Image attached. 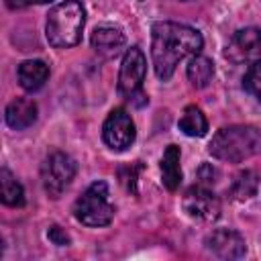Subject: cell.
Segmentation results:
<instances>
[{"instance_id": "6da1fadb", "label": "cell", "mask_w": 261, "mask_h": 261, "mask_svg": "<svg viewBox=\"0 0 261 261\" xmlns=\"http://www.w3.org/2000/svg\"><path fill=\"white\" fill-rule=\"evenodd\" d=\"M202 45V35L188 24L171 20L155 22L151 27V59L157 77L167 82L173 75L177 63L190 55H198Z\"/></svg>"}, {"instance_id": "277c9868", "label": "cell", "mask_w": 261, "mask_h": 261, "mask_svg": "<svg viewBox=\"0 0 261 261\" xmlns=\"http://www.w3.org/2000/svg\"><path fill=\"white\" fill-rule=\"evenodd\" d=\"M73 216L86 226H106L114 218V206L108 200V186L94 181L73 204Z\"/></svg>"}, {"instance_id": "ffe728a7", "label": "cell", "mask_w": 261, "mask_h": 261, "mask_svg": "<svg viewBox=\"0 0 261 261\" xmlns=\"http://www.w3.org/2000/svg\"><path fill=\"white\" fill-rule=\"evenodd\" d=\"M141 169V165H128V167H122L118 171V177H120V184L124 186L126 192L130 194H137V171Z\"/></svg>"}, {"instance_id": "2e32d148", "label": "cell", "mask_w": 261, "mask_h": 261, "mask_svg": "<svg viewBox=\"0 0 261 261\" xmlns=\"http://www.w3.org/2000/svg\"><path fill=\"white\" fill-rule=\"evenodd\" d=\"M0 200L10 208H20L24 204V190L6 167L0 169Z\"/></svg>"}, {"instance_id": "603a6c76", "label": "cell", "mask_w": 261, "mask_h": 261, "mask_svg": "<svg viewBox=\"0 0 261 261\" xmlns=\"http://www.w3.org/2000/svg\"><path fill=\"white\" fill-rule=\"evenodd\" d=\"M53 0H18V6H27V4H47Z\"/></svg>"}, {"instance_id": "ba28073f", "label": "cell", "mask_w": 261, "mask_h": 261, "mask_svg": "<svg viewBox=\"0 0 261 261\" xmlns=\"http://www.w3.org/2000/svg\"><path fill=\"white\" fill-rule=\"evenodd\" d=\"M184 210L188 212V216H192L196 220L212 222L220 216V200L204 184H198V186H192L186 192Z\"/></svg>"}, {"instance_id": "8fae6325", "label": "cell", "mask_w": 261, "mask_h": 261, "mask_svg": "<svg viewBox=\"0 0 261 261\" xmlns=\"http://www.w3.org/2000/svg\"><path fill=\"white\" fill-rule=\"evenodd\" d=\"M92 49L96 53H100L102 57H114L126 43L124 39V33L116 27H110V24H104V27H98L94 33H92Z\"/></svg>"}, {"instance_id": "30bf717a", "label": "cell", "mask_w": 261, "mask_h": 261, "mask_svg": "<svg viewBox=\"0 0 261 261\" xmlns=\"http://www.w3.org/2000/svg\"><path fill=\"white\" fill-rule=\"evenodd\" d=\"M226 57L232 61H245L253 57H261V29L247 27L237 31L226 47Z\"/></svg>"}, {"instance_id": "7c38bea8", "label": "cell", "mask_w": 261, "mask_h": 261, "mask_svg": "<svg viewBox=\"0 0 261 261\" xmlns=\"http://www.w3.org/2000/svg\"><path fill=\"white\" fill-rule=\"evenodd\" d=\"M4 120L14 130L29 128L37 120V104H35V100H31V98H14L4 110Z\"/></svg>"}, {"instance_id": "e0dca14e", "label": "cell", "mask_w": 261, "mask_h": 261, "mask_svg": "<svg viewBox=\"0 0 261 261\" xmlns=\"http://www.w3.org/2000/svg\"><path fill=\"white\" fill-rule=\"evenodd\" d=\"M177 126L188 137H204L206 130H208V120L196 104H190V106L184 108V112L177 120Z\"/></svg>"}, {"instance_id": "7a4b0ae2", "label": "cell", "mask_w": 261, "mask_h": 261, "mask_svg": "<svg viewBox=\"0 0 261 261\" xmlns=\"http://www.w3.org/2000/svg\"><path fill=\"white\" fill-rule=\"evenodd\" d=\"M208 153L218 161L241 163L261 153V130L253 124H230L220 128L210 145Z\"/></svg>"}, {"instance_id": "ac0fdd59", "label": "cell", "mask_w": 261, "mask_h": 261, "mask_svg": "<svg viewBox=\"0 0 261 261\" xmlns=\"http://www.w3.org/2000/svg\"><path fill=\"white\" fill-rule=\"evenodd\" d=\"M257 188H259V175H257V171L245 169V171H241V173L234 175V179H232V184L228 188V194H230L232 200H247V198L255 196Z\"/></svg>"}, {"instance_id": "5b68a950", "label": "cell", "mask_w": 261, "mask_h": 261, "mask_svg": "<svg viewBox=\"0 0 261 261\" xmlns=\"http://www.w3.org/2000/svg\"><path fill=\"white\" fill-rule=\"evenodd\" d=\"M145 73H147V59L141 47L135 45L126 49L120 63V71H118V92L124 100L137 106L147 104V94L143 92Z\"/></svg>"}, {"instance_id": "44dd1931", "label": "cell", "mask_w": 261, "mask_h": 261, "mask_svg": "<svg viewBox=\"0 0 261 261\" xmlns=\"http://www.w3.org/2000/svg\"><path fill=\"white\" fill-rule=\"evenodd\" d=\"M47 237H49V241H51L53 245H57V247H67V245H69V234H67L61 226H57V224L49 228Z\"/></svg>"}, {"instance_id": "d6986e66", "label": "cell", "mask_w": 261, "mask_h": 261, "mask_svg": "<svg viewBox=\"0 0 261 261\" xmlns=\"http://www.w3.org/2000/svg\"><path fill=\"white\" fill-rule=\"evenodd\" d=\"M243 88H245L251 96H255L257 100H261V57L255 59V61L249 65V69L245 71Z\"/></svg>"}, {"instance_id": "9a60e30c", "label": "cell", "mask_w": 261, "mask_h": 261, "mask_svg": "<svg viewBox=\"0 0 261 261\" xmlns=\"http://www.w3.org/2000/svg\"><path fill=\"white\" fill-rule=\"evenodd\" d=\"M186 73H188V82H190L196 90H202V88H206V86L212 82V77H214V63H212V59H208V57H204V55H194V57L190 59V63H188Z\"/></svg>"}, {"instance_id": "7402d4cb", "label": "cell", "mask_w": 261, "mask_h": 261, "mask_svg": "<svg viewBox=\"0 0 261 261\" xmlns=\"http://www.w3.org/2000/svg\"><path fill=\"white\" fill-rule=\"evenodd\" d=\"M214 175H216V171H214L210 165H202V167H200V179H202L204 186L210 184V181H214V179H212Z\"/></svg>"}, {"instance_id": "3957f363", "label": "cell", "mask_w": 261, "mask_h": 261, "mask_svg": "<svg viewBox=\"0 0 261 261\" xmlns=\"http://www.w3.org/2000/svg\"><path fill=\"white\" fill-rule=\"evenodd\" d=\"M86 24V10L77 0H65L53 6L47 14L45 35L51 47L55 49H69L82 41Z\"/></svg>"}, {"instance_id": "4fadbf2b", "label": "cell", "mask_w": 261, "mask_h": 261, "mask_svg": "<svg viewBox=\"0 0 261 261\" xmlns=\"http://www.w3.org/2000/svg\"><path fill=\"white\" fill-rule=\"evenodd\" d=\"M16 77H18V84H20L22 90L37 92L49 80V65L41 59H27L18 65Z\"/></svg>"}, {"instance_id": "8992f818", "label": "cell", "mask_w": 261, "mask_h": 261, "mask_svg": "<svg viewBox=\"0 0 261 261\" xmlns=\"http://www.w3.org/2000/svg\"><path fill=\"white\" fill-rule=\"evenodd\" d=\"M75 171H77V165L67 153L63 151L49 153L41 165V181H43L47 196L59 198L73 181Z\"/></svg>"}, {"instance_id": "52a82bcc", "label": "cell", "mask_w": 261, "mask_h": 261, "mask_svg": "<svg viewBox=\"0 0 261 261\" xmlns=\"http://www.w3.org/2000/svg\"><path fill=\"white\" fill-rule=\"evenodd\" d=\"M137 130L130 114L124 108H114L102 124V139L112 151H124L135 143Z\"/></svg>"}, {"instance_id": "9c48e42d", "label": "cell", "mask_w": 261, "mask_h": 261, "mask_svg": "<svg viewBox=\"0 0 261 261\" xmlns=\"http://www.w3.org/2000/svg\"><path fill=\"white\" fill-rule=\"evenodd\" d=\"M206 249L220 259H241L247 253V243L234 228H216L204 239Z\"/></svg>"}, {"instance_id": "cb8c5ba5", "label": "cell", "mask_w": 261, "mask_h": 261, "mask_svg": "<svg viewBox=\"0 0 261 261\" xmlns=\"http://www.w3.org/2000/svg\"><path fill=\"white\" fill-rule=\"evenodd\" d=\"M184 2H186V0H184Z\"/></svg>"}, {"instance_id": "5bb4252c", "label": "cell", "mask_w": 261, "mask_h": 261, "mask_svg": "<svg viewBox=\"0 0 261 261\" xmlns=\"http://www.w3.org/2000/svg\"><path fill=\"white\" fill-rule=\"evenodd\" d=\"M179 147L177 145H167L161 157V179L163 186L169 192H175L181 184V167H179Z\"/></svg>"}]
</instances>
